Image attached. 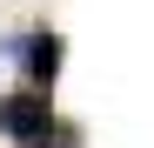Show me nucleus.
I'll return each instance as SVG.
<instances>
[{"mask_svg": "<svg viewBox=\"0 0 154 148\" xmlns=\"http://www.w3.org/2000/svg\"><path fill=\"white\" fill-rule=\"evenodd\" d=\"M0 135L20 141V148H54L60 135V121H54V101L34 88H20V94H0Z\"/></svg>", "mask_w": 154, "mask_h": 148, "instance_id": "obj_1", "label": "nucleus"}, {"mask_svg": "<svg viewBox=\"0 0 154 148\" xmlns=\"http://www.w3.org/2000/svg\"><path fill=\"white\" fill-rule=\"evenodd\" d=\"M14 54L27 61L34 94H47V88H54V74H60V34H27V40H14Z\"/></svg>", "mask_w": 154, "mask_h": 148, "instance_id": "obj_2", "label": "nucleus"}, {"mask_svg": "<svg viewBox=\"0 0 154 148\" xmlns=\"http://www.w3.org/2000/svg\"><path fill=\"white\" fill-rule=\"evenodd\" d=\"M54 148H81V128H67V121H60V135H54Z\"/></svg>", "mask_w": 154, "mask_h": 148, "instance_id": "obj_3", "label": "nucleus"}]
</instances>
